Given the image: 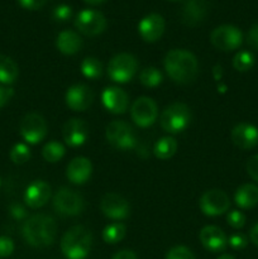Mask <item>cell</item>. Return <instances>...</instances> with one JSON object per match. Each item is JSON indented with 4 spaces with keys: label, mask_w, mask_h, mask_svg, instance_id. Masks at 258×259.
I'll return each instance as SVG.
<instances>
[{
    "label": "cell",
    "mask_w": 258,
    "mask_h": 259,
    "mask_svg": "<svg viewBox=\"0 0 258 259\" xmlns=\"http://www.w3.org/2000/svg\"><path fill=\"white\" fill-rule=\"evenodd\" d=\"M14 95V91L10 88H4V86H0V109L10 100V98Z\"/></svg>",
    "instance_id": "41"
},
{
    "label": "cell",
    "mask_w": 258,
    "mask_h": 259,
    "mask_svg": "<svg viewBox=\"0 0 258 259\" xmlns=\"http://www.w3.org/2000/svg\"><path fill=\"white\" fill-rule=\"evenodd\" d=\"M199 206L206 217H219L229 210L230 200L223 190H207L200 197Z\"/></svg>",
    "instance_id": "9"
},
{
    "label": "cell",
    "mask_w": 258,
    "mask_h": 259,
    "mask_svg": "<svg viewBox=\"0 0 258 259\" xmlns=\"http://www.w3.org/2000/svg\"><path fill=\"white\" fill-rule=\"evenodd\" d=\"M126 234V228L123 223H111L103 230V240L108 244H116L121 242Z\"/></svg>",
    "instance_id": "27"
},
{
    "label": "cell",
    "mask_w": 258,
    "mask_h": 259,
    "mask_svg": "<svg viewBox=\"0 0 258 259\" xmlns=\"http://www.w3.org/2000/svg\"><path fill=\"white\" fill-rule=\"evenodd\" d=\"M199 239L202 247L212 253H219L227 248L228 238L225 233L215 225H207L200 230Z\"/></svg>",
    "instance_id": "17"
},
{
    "label": "cell",
    "mask_w": 258,
    "mask_h": 259,
    "mask_svg": "<svg viewBox=\"0 0 258 259\" xmlns=\"http://www.w3.org/2000/svg\"><path fill=\"white\" fill-rule=\"evenodd\" d=\"M100 210L111 220H124L131 214V206L121 195L109 192L104 195L100 201Z\"/></svg>",
    "instance_id": "13"
},
{
    "label": "cell",
    "mask_w": 258,
    "mask_h": 259,
    "mask_svg": "<svg viewBox=\"0 0 258 259\" xmlns=\"http://www.w3.org/2000/svg\"><path fill=\"white\" fill-rule=\"evenodd\" d=\"M71 14H72V9L66 4L58 5V7H56L55 10H53V18H55L57 22H66L67 19H70Z\"/></svg>",
    "instance_id": "35"
},
{
    "label": "cell",
    "mask_w": 258,
    "mask_h": 259,
    "mask_svg": "<svg viewBox=\"0 0 258 259\" xmlns=\"http://www.w3.org/2000/svg\"><path fill=\"white\" fill-rule=\"evenodd\" d=\"M210 42L217 50L230 52L240 47L243 43V33L235 25H219L210 34Z\"/></svg>",
    "instance_id": "8"
},
{
    "label": "cell",
    "mask_w": 258,
    "mask_h": 259,
    "mask_svg": "<svg viewBox=\"0 0 258 259\" xmlns=\"http://www.w3.org/2000/svg\"><path fill=\"white\" fill-rule=\"evenodd\" d=\"M247 43L252 48L258 51V23L253 25L247 34Z\"/></svg>",
    "instance_id": "40"
},
{
    "label": "cell",
    "mask_w": 258,
    "mask_h": 259,
    "mask_svg": "<svg viewBox=\"0 0 258 259\" xmlns=\"http://www.w3.org/2000/svg\"><path fill=\"white\" fill-rule=\"evenodd\" d=\"M132 120L141 128H148L156 123L158 118V108L153 99L141 96L133 103L131 108Z\"/></svg>",
    "instance_id": "10"
},
{
    "label": "cell",
    "mask_w": 258,
    "mask_h": 259,
    "mask_svg": "<svg viewBox=\"0 0 258 259\" xmlns=\"http://www.w3.org/2000/svg\"><path fill=\"white\" fill-rule=\"evenodd\" d=\"M191 123V110L184 103H174L166 106L159 115L162 129L169 134L184 132Z\"/></svg>",
    "instance_id": "4"
},
{
    "label": "cell",
    "mask_w": 258,
    "mask_h": 259,
    "mask_svg": "<svg viewBox=\"0 0 258 259\" xmlns=\"http://www.w3.org/2000/svg\"><path fill=\"white\" fill-rule=\"evenodd\" d=\"M255 57L249 51H240L233 57V67L238 72H247L254 66Z\"/></svg>",
    "instance_id": "31"
},
{
    "label": "cell",
    "mask_w": 258,
    "mask_h": 259,
    "mask_svg": "<svg viewBox=\"0 0 258 259\" xmlns=\"http://www.w3.org/2000/svg\"><path fill=\"white\" fill-rule=\"evenodd\" d=\"M22 234L25 242L32 247H50L57 237V224L50 215H33L23 224Z\"/></svg>",
    "instance_id": "2"
},
{
    "label": "cell",
    "mask_w": 258,
    "mask_h": 259,
    "mask_svg": "<svg viewBox=\"0 0 258 259\" xmlns=\"http://www.w3.org/2000/svg\"><path fill=\"white\" fill-rule=\"evenodd\" d=\"M228 244L235 250L244 249L248 245V239L245 235L243 234H233L228 238Z\"/></svg>",
    "instance_id": "36"
},
{
    "label": "cell",
    "mask_w": 258,
    "mask_h": 259,
    "mask_svg": "<svg viewBox=\"0 0 258 259\" xmlns=\"http://www.w3.org/2000/svg\"><path fill=\"white\" fill-rule=\"evenodd\" d=\"M62 136L66 144L70 147H80L88 141L89 126L82 119L72 118L66 121L62 129Z\"/></svg>",
    "instance_id": "16"
},
{
    "label": "cell",
    "mask_w": 258,
    "mask_h": 259,
    "mask_svg": "<svg viewBox=\"0 0 258 259\" xmlns=\"http://www.w3.org/2000/svg\"><path fill=\"white\" fill-rule=\"evenodd\" d=\"M217 259H235V258L233 257V255H230V254H223V255H220V257L217 258Z\"/></svg>",
    "instance_id": "46"
},
{
    "label": "cell",
    "mask_w": 258,
    "mask_h": 259,
    "mask_svg": "<svg viewBox=\"0 0 258 259\" xmlns=\"http://www.w3.org/2000/svg\"><path fill=\"white\" fill-rule=\"evenodd\" d=\"M139 81L146 88H157L163 81V75L156 67H146L139 73Z\"/></svg>",
    "instance_id": "29"
},
{
    "label": "cell",
    "mask_w": 258,
    "mask_h": 259,
    "mask_svg": "<svg viewBox=\"0 0 258 259\" xmlns=\"http://www.w3.org/2000/svg\"><path fill=\"white\" fill-rule=\"evenodd\" d=\"M105 138L118 151H132L137 147V137L133 128L123 120H113L105 129Z\"/></svg>",
    "instance_id": "5"
},
{
    "label": "cell",
    "mask_w": 258,
    "mask_h": 259,
    "mask_svg": "<svg viewBox=\"0 0 258 259\" xmlns=\"http://www.w3.org/2000/svg\"><path fill=\"white\" fill-rule=\"evenodd\" d=\"M93 174V164L86 157H76L68 163L66 176L68 181L75 185H82L90 180Z\"/></svg>",
    "instance_id": "22"
},
{
    "label": "cell",
    "mask_w": 258,
    "mask_h": 259,
    "mask_svg": "<svg viewBox=\"0 0 258 259\" xmlns=\"http://www.w3.org/2000/svg\"><path fill=\"white\" fill-rule=\"evenodd\" d=\"M66 153V149L60 142H48L45 144L42 149V156L50 163H56V162L61 161Z\"/></svg>",
    "instance_id": "28"
},
{
    "label": "cell",
    "mask_w": 258,
    "mask_h": 259,
    "mask_svg": "<svg viewBox=\"0 0 258 259\" xmlns=\"http://www.w3.org/2000/svg\"><path fill=\"white\" fill-rule=\"evenodd\" d=\"M19 131L27 143L38 144L47 136V123L38 113H29L22 119Z\"/></svg>",
    "instance_id": "12"
},
{
    "label": "cell",
    "mask_w": 258,
    "mask_h": 259,
    "mask_svg": "<svg viewBox=\"0 0 258 259\" xmlns=\"http://www.w3.org/2000/svg\"><path fill=\"white\" fill-rule=\"evenodd\" d=\"M138 70V61L131 53H119L114 56L108 65V76L111 81L126 83L134 77Z\"/></svg>",
    "instance_id": "6"
},
{
    "label": "cell",
    "mask_w": 258,
    "mask_h": 259,
    "mask_svg": "<svg viewBox=\"0 0 258 259\" xmlns=\"http://www.w3.org/2000/svg\"><path fill=\"white\" fill-rule=\"evenodd\" d=\"M93 245V234L88 228L75 225L63 234L61 250L67 259H85Z\"/></svg>",
    "instance_id": "3"
},
{
    "label": "cell",
    "mask_w": 258,
    "mask_h": 259,
    "mask_svg": "<svg viewBox=\"0 0 258 259\" xmlns=\"http://www.w3.org/2000/svg\"><path fill=\"white\" fill-rule=\"evenodd\" d=\"M75 27L78 32L89 37L101 34L106 28V18L103 13L94 9H83L76 15Z\"/></svg>",
    "instance_id": "11"
},
{
    "label": "cell",
    "mask_w": 258,
    "mask_h": 259,
    "mask_svg": "<svg viewBox=\"0 0 258 259\" xmlns=\"http://www.w3.org/2000/svg\"><path fill=\"white\" fill-rule=\"evenodd\" d=\"M209 3L206 0H187L181 9V20L189 27L200 24L206 18Z\"/></svg>",
    "instance_id": "20"
},
{
    "label": "cell",
    "mask_w": 258,
    "mask_h": 259,
    "mask_svg": "<svg viewBox=\"0 0 258 259\" xmlns=\"http://www.w3.org/2000/svg\"><path fill=\"white\" fill-rule=\"evenodd\" d=\"M166 259H195L194 253L184 245H177L171 248L167 253Z\"/></svg>",
    "instance_id": "33"
},
{
    "label": "cell",
    "mask_w": 258,
    "mask_h": 259,
    "mask_svg": "<svg viewBox=\"0 0 258 259\" xmlns=\"http://www.w3.org/2000/svg\"><path fill=\"white\" fill-rule=\"evenodd\" d=\"M56 47L63 55H75L82 48V38L73 30H62L56 38Z\"/></svg>",
    "instance_id": "23"
},
{
    "label": "cell",
    "mask_w": 258,
    "mask_h": 259,
    "mask_svg": "<svg viewBox=\"0 0 258 259\" xmlns=\"http://www.w3.org/2000/svg\"><path fill=\"white\" fill-rule=\"evenodd\" d=\"M51 199V186L42 180L33 181L24 192V201L30 209L45 206Z\"/></svg>",
    "instance_id": "21"
},
{
    "label": "cell",
    "mask_w": 258,
    "mask_h": 259,
    "mask_svg": "<svg viewBox=\"0 0 258 259\" xmlns=\"http://www.w3.org/2000/svg\"><path fill=\"white\" fill-rule=\"evenodd\" d=\"M12 215L14 218H17V219H22L25 215V211L24 209H22V207L19 206V205H14V206H12Z\"/></svg>",
    "instance_id": "43"
},
{
    "label": "cell",
    "mask_w": 258,
    "mask_h": 259,
    "mask_svg": "<svg viewBox=\"0 0 258 259\" xmlns=\"http://www.w3.org/2000/svg\"><path fill=\"white\" fill-rule=\"evenodd\" d=\"M245 168H247V172L250 176V179L258 182V154H254L250 158H248Z\"/></svg>",
    "instance_id": "38"
},
{
    "label": "cell",
    "mask_w": 258,
    "mask_h": 259,
    "mask_svg": "<svg viewBox=\"0 0 258 259\" xmlns=\"http://www.w3.org/2000/svg\"><path fill=\"white\" fill-rule=\"evenodd\" d=\"M53 209L63 217H76L83 211L85 202L82 196L75 190L61 187L53 196Z\"/></svg>",
    "instance_id": "7"
},
{
    "label": "cell",
    "mask_w": 258,
    "mask_h": 259,
    "mask_svg": "<svg viewBox=\"0 0 258 259\" xmlns=\"http://www.w3.org/2000/svg\"><path fill=\"white\" fill-rule=\"evenodd\" d=\"M14 252V242L9 237L2 235L0 237V257H9Z\"/></svg>",
    "instance_id": "37"
},
{
    "label": "cell",
    "mask_w": 258,
    "mask_h": 259,
    "mask_svg": "<svg viewBox=\"0 0 258 259\" xmlns=\"http://www.w3.org/2000/svg\"><path fill=\"white\" fill-rule=\"evenodd\" d=\"M18 4L28 10H38L46 4L47 0H17Z\"/></svg>",
    "instance_id": "39"
},
{
    "label": "cell",
    "mask_w": 258,
    "mask_h": 259,
    "mask_svg": "<svg viewBox=\"0 0 258 259\" xmlns=\"http://www.w3.org/2000/svg\"><path fill=\"white\" fill-rule=\"evenodd\" d=\"M0 184H2V181H0Z\"/></svg>",
    "instance_id": "47"
},
{
    "label": "cell",
    "mask_w": 258,
    "mask_h": 259,
    "mask_svg": "<svg viewBox=\"0 0 258 259\" xmlns=\"http://www.w3.org/2000/svg\"><path fill=\"white\" fill-rule=\"evenodd\" d=\"M81 72L86 78L96 80L103 75V65L95 57H86L81 62Z\"/></svg>",
    "instance_id": "30"
},
{
    "label": "cell",
    "mask_w": 258,
    "mask_h": 259,
    "mask_svg": "<svg viewBox=\"0 0 258 259\" xmlns=\"http://www.w3.org/2000/svg\"><path fill=\"white\" fill-rule=\"evenodd\" d=\"M111 259H138V258H137V254L133 252V250L123 249L120 250V252L116 253V254H114V257Z\"/></svg>",
    "instance_id": "42"
},
{
    "label": "cell",
    "mask_w": 258,
    "mask_h": 259,
    "mask_svg": "<svg viewBox=\"0 0 258 259\" xmlns=\"http://www.w3.org/2000/svg\"><path fill=\"white\" fill-rule=\"evenodd\" d=\"M30 149L27 144L17 143L10 151V159L15 164H23L29 161Z\"/></svg>",
    "instance_id": "32"
},
{
    "label": "cell",
    "mask_w": 258,
    "mask_h": 259,
    "mask_svg": "<svg viewBox=\"0 0 258 259\" xmlns=\"http://www.w3.org/2000/svg\"><path fill=\"white\" fill-rule=\"evenodd\" d=\"M18 75H19V68L14 60L5 55H0V82L3 85L14 83Z\"/></svg>",
    "instance_id": "25"
},
{
    "label": "cell",
    "mask_w": 258,
    "mask_h": 259,
    "mask_svg": "<svg viewBox=\"0 0 258 259\" xmlns=\"http://www.w3.org/2000/svg\"><path fill=\"white\" fill-rule=\"evenodd\" d=\"M164 19L162 15L157 13H151L142 18L141 22L138 23V33L142 39L146 42H156L162 37L164 32Z\"/></svg>",
    "instance_id": "15"
},
{
    "label": "cell",
    "mask_w": 258,
    "mask_h": 259,
    "mask_svg": "<svg viewBox=\"0 0 258 259\" xmlns=\"http://www.w3.org/2000/svg\"><path fill=\"white\" fill-rule=\"evenodd\" d=\"M177 147H179V144H177V141L174 137H163V138L158 139L156 142L153 153L158 159L166 161V159H169L171 157L175 156Z\"/></svg>",
    "instance_id": "26"
},
{
    "label": "cell",
    "mask_w": 258,
    "mask_h": 259,
    "mask_svg": "<svg viewBox=\"0 0 258 259\" xmlns=\"http://www.w3.org/2000/svg\"><path fill=\"white\" fill-rule=\"evenodd\" d=\"M234 201L240 209H252L258 204V187L252 184L242 185L235 191Z\"/></svg>",
    "instance_id": "24"
},
{
    "label": "cell",
    "mask_w": 258,
    "mask_h": 259,
    "mask_svg": "<svg viewBox=\"0 0 258 259\" xmlns=\"http://www.w3.org/2000/svg\"><path fill=\"white\" fill-rule=\"evenodd\" d=\"M164 70L172 81L181 85L192 82L199 75V62L194 53L186 50H171L163 60Z\"/></svg>",
    "instance_id": "1"
},
{
    "label": "cell",
    "mask_w": 258,
    "mask_h": 259,
    "mask_svg": "<svg viewBox=\"0 0 258 259\" xmlns=\"http://www.w3.org/2000/svg\"><path fill=\"white\" fill-rule=\"evenodd\" d=\"M103 105L111 114H124L128 109L129 99L124 90L116 86H109L101 94Z\"/></svg>",
    "instance_id": "18"
},
{
    "label": "cell",
    "mask_w": 258,
    "mask_h": 259,
    "mask_svg": "<svg viewBox=\"0 0 258 259\" xmlns=\"http://www.w3.org/2000/svg\"><path fill=\"white\" fill-rule=\"evenodd\" d=\"M249 237L253 244H255L258 247V223L252 227V229L249 232Z\"/></svg>",
    "instance_id": "44"
},
{
    "label": "cell",
    "mask_w": 258,
    "mask_h": 259,
    "mask_svg": "<svg viewBox=\"0 0 258 259\" xmlns=\"http://www.w3.org/2000/svg\"><path fill=\"white\" fill-rule=\"evenodd\" d=\"M83 2H85L86 4H90V5H99L101 4V3L105 2V0H83Z\"/></svg>",
    "instance_id": "45"
},
{
    "label": "cell",
    "mask_w": 258,
    "mask_h": 259,
    "mask_svg": "<svg viewBox=\"0 0 258 259\" xmlns=\"http://www.w3.org/2000/svg\"><path fill=\"white\" fill-rule=\"evenodd\" d=\"M94 100V94L89 86L77 83L67 89L65 95L66 105L73 111H85Z\"/></svg>",
    "instance_id": "14"
},
{
    "label": "cell",
    "mask_w": 258,
    "mask_h": 259,
    "mask_svg": "<svg viewBox=\"0 0 258 259\" xmlns=\"http://www.w3.org/2000/svg\"><path fill=\"white\" fill-rule=\"evenodd\" d=\"M227 223L234 229H242L245 224V215L239 210H232L227 214Z\"/></svg>",
    "instance_id": "34"
},
{
    "label": "cell",
    "mask_w": 258,
    "mask_h": 259,
    "mask_svg": "<svg viewBox=\"0 0 258 259\" xmlns=\"http://www.w3.org/2000/svg\"><path fill=\"white\" fill-rule=\"evenodd\" d=\"M232 141L238 148L252 149L258 146V128L249 123H239L233 128Z\"/></svg>",
    "instance_id": "19"
}]
</instances>
